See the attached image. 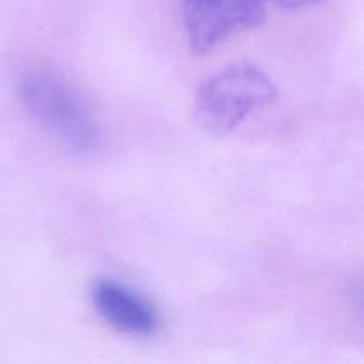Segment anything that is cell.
Wrapping results in <instances>:
<instances>
[{
    "label": "cell",
    "mask_w": 364,
    "mask_h": 364,
    "mask_svg": "<svg viewBox=\"0 0 364 364\" xmlns=\"http://www.w3.org/2000/svg\"><path fill=\"white\" fill-rule=\"evenodd\" d=\"M265 18V0H183V23L194 52H210L224 39L255 28Z\"/></svg>",
    "instance_id": "3957f363"
},
{
    "label": "cell",
    "mask_w": 364,
    "mask_h": 364,
    "mask_svg": "<svg viewBox=\"0 0 364 364\" xmlns=\"http://www.w3.org/2000/svg\"><path fill=\"white\" fill-rule=\"evenodd\" d=\"M27 112L43 132L75 153L89 151L100 137L91 110L68 82L50 71H31L20 82Z\"/></svg>",
    "instance_id": "6da1fadb"
},
{
    "label": "cell",
    "mask_w": 364,
    "mask_h": 364,
    "mask_svg": "<svg viewBox=\"0 0 364 364\" xmlns=\"http://www.w3.org/2000/svg\"><path fill=\"white\" fill-rule=\"evenodd\" d=\"M92 304L98 315L119 333L149 336L159 331L160 316L151 301L128 284L102 277L92 284Z\"/></svg>",
    "instance_id": "277c9868"
},
{
    "label": "cell",
    "mask_w": 364,
    "mask_h": 364,
    "mask_svg": "<svg viewBox=\"0 0 364 364\" xmlns=\"http://www.w3.org/2000/svg\"><path fill=\"white\" fill-rule=\"evenodd\" d=\"M279 98L272 78L252 63H235L213 75L196 95V117L208 132L226 135L255 110Z\"/></svg>",
    "instance_id": "7a4b0ae2"
},
{
    "label": "cell",
    "mask_w": 364,
    "mask_h": 364,
    "mask_svg": "<svg viewBox=\"0 0 364 364\" xmlns=\"http://www.w3.org/2000/svg\"><path fill=\"white\" fill-rule=\"evenodd\" d=\"M269 2L276 4V6L284 7V9H297V7L315 6V4L323 2V0H269Z\"/></svg>",
    "instance_id": "5b68a950"
}]
</instances>
